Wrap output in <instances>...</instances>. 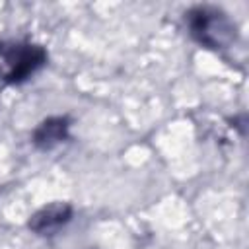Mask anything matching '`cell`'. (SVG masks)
Masks as SVG:
<instances>
[{
    "label": "cell",
    "mask_w": 249,
    "mask_h": 249,
    "mask_svg": "<svg viewBox=\"0 0 249 249\" xmlns=\"http://www.w3.org/2000/svg\"><path fill=\"white\" fill-rule=\"evenodd\" d=\"M70 218H72V206L68 202H53L37 210L29 218L27 228L39 235H51L58 231L62 226H66Z\"/></svg>",
    "instance_id": "3957f363"
},
{
    "label": "cell",
    "mask_w": 249,
    "mask_h": 249,
    "mask_svg": "<svg viewBox=\"0 0 249 249\" xmlns=\"http://www.w3.org/2000/svg\"><path fill=\"white\" fill-rule=\"evenodd\" d=\"M187 25L195 41L206 49H226L235 39V27L230 18L210 6H196L187 14Z\"/></svg>",
    "instance_id": "7a4b0ae2"
},
{
    "label": "cell",
    "mask_w": 249,
    "mask_h": 249,
    "mask_svg": "<svg viewBox=\"0 0 249 249\" xmlns=\"http://www.w3.org/2000/svg\"><path fill=\"white\" fill-rule=\"evenodd\" d=\"M47 64V51L37 43L0 41V84L16 86Z\"/></svg>",
    "instance_id": "6da1fadb"
},
{
    "label": "cell",
    "mask_w": 249,
    "mask_h": 249,
    "mask_svg": "<svg viewBox=\"0 0 249 249\" xmlns=\"http://www.w3.org/2000/svg\"><path fill=\"white\" fill-rule=\"evenodd\" d=\"M70 121L68 117H49L33 130V144L41 150H53L68 138Z\"/></svg>",
    "instance_id": "277c9868"
}]
</instances>
